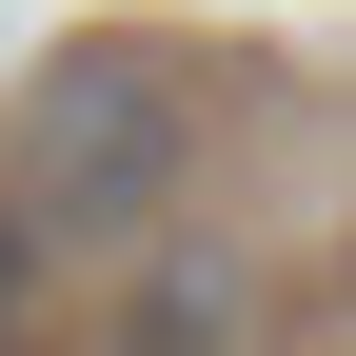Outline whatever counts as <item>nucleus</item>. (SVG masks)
<instances>
[{
  "label": "nucleus",
  "mask_w": 356,
  "mask_h": 356,
  "mask_svg": "<svg viewBox=\"0 0 356 356\" xmlns=\"http://www.w3.org/2000/svg\"><path fill=\"white\" fill-rule=\"evenodd\" d=\"M0 178L40 198V238H99L139 257L198 218V79L159 60V40H60L20 99V139H0Z\"/></svg>",
  "instance_id": "1"
},
{
  "label": "nucleus",
  "mask_w": 356,
  "mask_h": 356,
  "mask_svg": "<svg viewBox=\"0 0 356 356\" xmlns=\"http://www.w3.org/2000/svg\"><path fill=\"white\" fill-rule=\"evenodd\" d=\"M159 277L119 297V356H218L238 337V257H198V218H178V238H139Z\"/></svg>",
  "instance_id": "2"
},
{
  "label": "nucleus",
  "mask_w": 356,
  "mask_h": 356,
  "mask_svg": "<svg viewBox=\"0 0 356 356\" xmlns=\"http://www.w3.org/2000/svg\"><path fill=\"white\" fill-rule=\"evenodd\" d=\"M40 277H60V238H40V198H20V178H0V337L40 317Z\"/></svg>",
  "instance_id": "3"
},
{
  "label": "nucleus",
  "mask_w": 356,
  "mask_h": 356,
  "mask_svg": "<svg viewBox=\"0 0 356 356\" xmlns=\"http://www.w3.org/2000/svg\"><path fill=\"white\" fill-rule=\"evenodd\" d=\"M0 356H40V317H20V337H0Z\"/></svg>",
  "instance_id": "4"
}]
</instances>
